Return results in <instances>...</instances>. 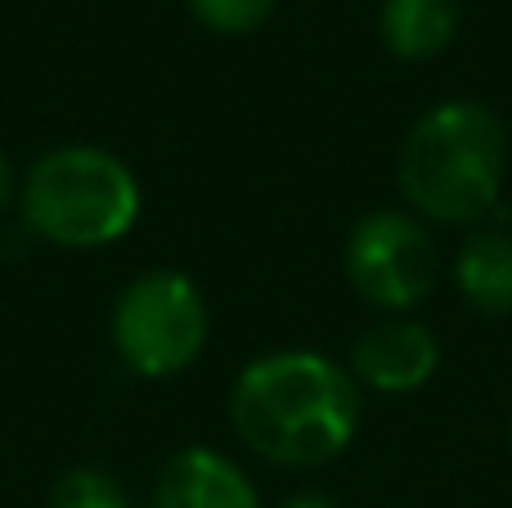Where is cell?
Instances as JSON below:
<instances>
[{
	"mask_svg": "<svg viewBox=\"0 0 512 508\" xmlns=\"http://www.w3.org/2000/svg\"><path fill=\"white\" fill-rule=\"evenodd\" d=\"M364 392L351 369L324 351L288 347L256 356L230 387V423L256 459L279 468H319L360 432Z\"/></svg>",
	"mask_w": 512,
	"mask_h": 508,
	"instance_id": "cell-1",
	"label": "cell"
},
{
	"mask_svg": "<svg viewBox=\"0 0 512 508\" xmlns=\"http://www.w3.org/2000/svg\"><path fill=\"white\" fill-rule=\"evenodd\" d=\"M508 171V126L477 99H441L414 126L396 158L409 212L427 225L477 230L499 207Z\"/></svg>",
	"mask_w": 512,
	"mask_h": 508,
	"instance_id": "cell-2",
	"label": "cell"
},
{
	"mask_svg": "<svg viewBox=\"0 0 512 508\" xmlns=\"http://www.w3.org/2000/svg\"><path fill=\"white\" fill-rule=\"evenodd\" d=\"M140 180L99 144H59L18 180V212L36 239L72 252H95L126 239L140 221Z\"/></svg>",
	"mask_w": 512,
	"mask_h": 508,
	"instance_id": "cell-3",
	"label": "cell"
},
{
	"mask_svg": "<svg viewBox=\"0 0 512 508\" xmlns=\"http://www.w3.org/2000/svg\"><path fill=\"white\" fill-rule=\"evenodd\" d=\"M117 360L135 378H176L203 356L212 315L207 297L185 270H144L122 288L108 315Z\"/></svg>",
	"mask_w": 512,
	"mask_h": 508,
	"instance_id": "cell-4",
	"label": "cell"
},
{
	"mask_svg": "<svg viewBox=\"0 0 512 508\" xmlns=\"http://www.w3.org/2000/svg\"><path fill=\"white\" fill-rule=\"evenodd\" d=\"M346 279L382 315H409L436 288V243L427 221L400 207L360 216L346 234Z\"/></svg>",
	"mask_w": 512,
	"mask_h": 508,
	"instance_id": "cell-5",
	"label": "cell"
},
{
	"mask_svg": "<svg viewBox=\"0 0 512 508\" xmlns=\"http://www.w3.org/2000/svg\"><path fill=\"white\" fill-rule=\"evenodd\" d=\"M436 365H441V342L414 315H382L378 324L351 342V378L360 392H382V396H405L432 383Z\"/></svg>",
	"mask_w": 512,
	"mask_h": 508,
	"instance_id": "cell-6",
	"label": "cell"
},
{
	"mask_svg": "<svg viewBox=\"0 0 512 508\" xmlns=\"http://www.w3.org/2000/svg\"><path fill=\"white\" fill-rule=\"evenodd\" d=\"M153 508H261V495L230 455L212 446H185L158 473Z\"/></svg>",
	"mask_w": 512,
	"mask_h": 508,
	"instance_id": "cell-7",
	"label": "cell"
},
{
	"mask_svg": "<svg viewBox=\"0 0 512 508\" xmlns=\"http://www.w3.org/2000/svg\"><path fill=\"white\" fill-rule=\"evenodd\" d=\"M454 284L481 315H512V234L477 225L454 257Z\"/></svg>",
	"mask_w": 512,
	"mask_h": 508,
	"instance_id": "cell-8",
	"label": "cell"
},
{
	"mask_svg": "<svg viewBox=\"0 0 512 508\" xmlns=\"http://www.w3.org/2000/svg\"><path fill=\"white\" fill-rule=\"evenodd\" d=\"M463 0H382L378 32L396 59H432L454 41Z\"/></svg>",
	"mask_w": 512,
	"mask_h": 508,
	"instance_id": "cell-9",
	"label": "cell"
},
{
	"mask_svg": "<svg viewBox=\"0 0 512 508\" xmlns=\"http://www.w3.org/2000/svg\"><path fill=\"white\" fill-rule=\"evenodd\" d=\"M50 508H131V495H126V486L108 468L77 464L54 477Z\"/></svg>",
	"mask_w": 512,
	"mask_h": 508,
	"instance_id": "cell-10",
	"label": "cell"
},
{
	"mask_svg": "<svg viewBox=\"0 0 512 508\" xmlns=\"http://www.w3.org/2000/svg\"><path fill=\"white\" fill-rule=\"evenodd\" d=\"M274 5H279V0H189L198 23L221 32V36L256 32V27L274 14Z\"/></svg>",
	"mask_w": 512,
	"mask_h": 508,
	"instance_id": "cell-11",
	"label": "cell"
},
{
	"mask_svg": "<svg viewBox=\"0 0 512 508\" xmlns=\"http://www.w3.org/2000/svg\"><path fill=\"white\" fill-rule=\"evenodd\" d=\"M14 198H18V176H14V162H9L5 144H0V212H5Z\"/></svg>",
	"mask_w": 512,
	"mask_h": 508,
	"instance_id": "cell-12",
	"label": "cell"
},
{
	"mask_svg": "<svg viewBox=\"0 0 512 508\" xmlns=\"http://www.w3.org/2000/svg\"><path fill=\"white\" fill-rule=\"evenodd\" d=\"M279 508H342V504L328 500V495H319V491H301V495H288Z\"/></svg>",
	"mask_w": 512,
	"mask_h": 508,
	"instance_id": "cell-13",
	"label": "cell"
}]
</instances>
